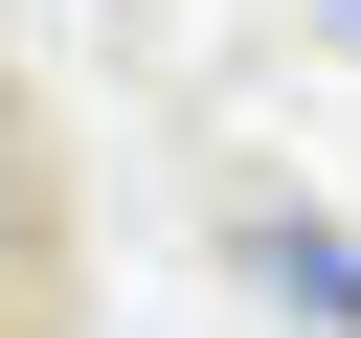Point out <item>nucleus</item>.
<instances>
[{"label":"nucleus","instance_id":"obj_1","mask_svg":"<svg viewBox=\"0 0 361 338\" xmlns=\"http://www.w3.org/2000/svg\"><path fill=\"white\" fill-rule=\"evenodd\" d=\"M226 293H271V315H293V338H361V248H338V225H316V203H271V180H248V203H226Z\"/></svg>","mask_w":361,"mask_h":338}]
</instances>
